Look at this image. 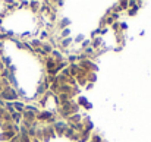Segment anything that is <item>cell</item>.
Returning <instances> with one entry per match:
<instances>
[{"label":"cell","instance_id":"5","mask_svg":"<svg viewBox=\"0 0 151 142\" xmlns=\"http://www.w3.org/2000/svg\"><path fill=\"white\" fill-rule=\"evenodd\" d=\"M69 126H68V123L65 122V120H57L54 125H53V129H54V133H56V136H63V133H65V131L68 129Z\"/></svg>","mask_w":151,"mask_h":142},{"label":"cell","instance_id":"26","mask_svg":"<svg viewBox=\"0 0 151 142\" xmlns=\"http://www.w3.org/2000/svg\"><path fill=\"white\" fill-rule=\"evenodd\" d=\"M128 28H129V25H128V22H120V32H123V34H126V31H128Z\"/></svg>","mask_w":151,"mask_h":142},{"label":"cell","instance_id":"24","mask_svg":"<svg viewBox=\"0 0 151 142\" xmlns=\"http://www.w3.org/2000/svg\"><path fill=\"white\" fill-rule=\"evenodd\" d=\"M137 13H138V10H137V9H132V7H129V9L126 10V16H131V18L137 16Z\"/></svg>","mask_w":151,"mask_h":142},{"label":"cell","instance_id":"17","mask_svg":"<svg viewBox=\"0 0 151 142\" xmlns=\"http://www.w3.org/2000/svg\"><path fill=\"white\" fill-rule=\"evenodd\" d=\"M90 138H91V133L87 132V131H82V132L79 133V136H78V142H88Z\"/></svg>","mask_w":151,"mask_h":142},{"label":"cell","instance_id":"3","mask_svg":"<svg viewBox=\"0 0 151 142\" xmlns=\"http://www.w3.org/2000/svg\"><path fill=\"white\" fill-rule=\"evenodd\" d=\"M54 114L56 111H51V110H40V113L37 114V122L40 125H47Z\"/></svg>","mask_w":151,"mask_h":142},{"label":"cell","instance_id":"19","mask_svg":"<svg viewBox=\"0 0 151 142\" xmlns=\"http://www.w3.org/2000/svg\"><path fill=\"white\" fill-rule=\"evenodd\" d=\"M109 28L111 29V32H113L114 35H116V34H119V32H120V21L114 22V24H113V25H110Z\"/></svg>","mask_w":151,"mask_h":142},{"label":"cell","instance_id":"6","mask_svg":"<svg viewBox=\"0 0 151 142\" xmlns=\"http://www.w3.org/2000/svg\"><path fill=\"white\" fill-rule=\"evenodd\" d=\"M75 101H76V104L79 105V108H84L85 111H90L91 108H93V104L88 101V98L87 97H84V95H78L76 98H75Z\"/></svg>","mask_w":151,"mask_h":142},{"label":"cell","instance_id":"7","mask_svg":"<svg viewBox=\"0 0 151 142\" xmlns=\"http://www.w3.org/2000/svg\"><path fill=\"white\" fill-rule=\"evenodd\" d=\"M63 136H65V138H68L69 141H72V142H78V136H79V133H78V132H75L72 128H68V129L65 131Z\"/></svg>","mask_w":151,"mask_h":142},{"label":"cell","instance_id":"14","mask_svg":"<svg viewBox=\"0 0 151 142\" xmlns=\"http://www.w3.org/2000/svg\"><path fill=\"white\" fill-rule=\"evenodd\" d=\"M28 43H29V46H31L32 50H38V48H41V46H43V41H40L38 38H31Z\"/></svg>","mask_w":151,"mask_h":142},{"label":"cell","instance_id":"23","mask_svg":"<svg viewBox=\"0 0 151 142\" xmlns=\"http://www.w3.org/2000/svg\"><path fill=\"white\" fill-rule=\"evenodd\" d=\"M119 6H120L122 12H126L129 9V1L128 0H122V1H119Z\"/></svg>","mask_w":151,"mask_h":142},{"label":"cell","instance_id":"18","mask_svg":"<svg viewBox=\"0 0 151 142\" xmlns=\"http://www.w3.org/2000/svg\"><path fill=\"white\" fill-rule=\"evenodd\" d=\"M88 142H106V141H104V138L101 136L100 132H93V133H91V138H90Z\"/></svg>","mask_w":151,"mask_h":142},{"label":"cell","instance_id":"25","mask_svg":"<svg viewBox=\"0 0 151 142\" xmlns=\"http://www.w3.org/2000/svg\"><path fill=\"white\" fill-rule=\"evenodd\" d=\"M84 40H85V37H84L82 34H78V35L73 38V44H79V43H82Z\"/></svg>","mask_w":151,"mask_h":142},{"label":"cell","instance_id":"32","mask_svg":"<svg viewBox=\"0 0 151 142\" xmlns=\"http://www.w3.org/2000/svg\"><path fill=\"white\" fill-rule=\"evenodd\" d=\"M3 28V19H0V29Z\"/></svg>","mask_w":151,"mask_h":142},{"label":"cell","instance_id":"30","mask_svg":"<svg viewBox=\"0 0 151 142\" xmlns=\"http://www.w3.org/2000/svg\"><path fill=\"white\" fill-rule=\"evenodd\" d=\"M93 87H94V84H90V82H88L84 88H85V90H88V91H91V90H93Z\"/></svg>","mask_w":151,"mask_h":142},{"label":"cell","instance_id":"10","mask_svg":"<svg viewBox=\"0 0 151 142\" xmlns=\"http://www.w3.org/2000/svg\"><path fill=\"white\" fill-rule=\"evenodd\" d=\"M15 135H18V133H15L13 131H7V132H0V142H9Z\"/></svg>","mask_w":151,"mask_h":142},{"label":"cell","instance_id":"16","mask_svg":"<svg viewBox=\"0 0 151 142\" xmlns=\"http://www.w3.org/2000/svg\"><path fill=\"white\" fill-rule=\"evenodd\" d=\"M10 116H12V122H13L15 125H21V123H22V113L13 111Z\"/></svg>","mask_w":151,"mask_h":142},{"label":"cell","instance_id":"31","mask_svg":"<svg viewBox=\"0 0 151 142\" xmlns=\"http://www.w3.org/2000/svg\"><path fill=\"white\" fill-rule=\"evenodd\" d=\"M3 113H4V107H1V105H0V119H1Z\"/></svg>","mask_w":151,"mask_h":142},{"label":"cell","instance_id":"2","mask_svg":"<svg viewBox=\"0 0 151 142\" xmlns=\"http://www.w3.org/2000/svg\"><path fill=\"white\" fill-rule=\"evenodd\" d=\"M0 98H1L4 103H13V101H18V100H19L16 90L12 88V87L4 88V90L1 91V94H0Z\"/></svg>","mask_w":151,"mask_h":142},{"label":"cell","instance_id":"29","mask_svg":"<svg viewBox=\"0 0 151 142\" xmlns=\"http://www.w3.org/2000/svg\"><path fill=\"white\" fill-rule=\"evenodd\" d=\"M19 141H21V136H19V133H18V135H15L9 142H19Z\"/></svg>","mask_w":151,"mask_h":142},{"label":"cell","instance_id":"27","mask_svg":"<svg viewBox=\"0 0 151 142\" xmlns=\"http://www.w3.org/2000/svg\"><path fill=\"white\" fill-rule=\"evenodd\" d=\"M90 46H91V40H84V41H82V43H81V51H82V50H85V48L87 47H90Z\"/></svg>","mask_w":151,"mask_h":142},{"label":"cell","instance_id":"13","mask_svg":"<svg viewBox=\"0 0 151 142\" xmlns=\"http://www.w3.org/2000/svg\"><path fill=\"white\" fill-rule=\"evenodd\" d=\"M13 108H15V111H18V113H24V111H25V101H21V100L13 101Z\"/></svg>","mask_w":151,"mask_h":142},{"label":"cell","instance_id":"1","mask_svg":"<svg viewBox=\"0 0 151 142\" xmlns=\"http://www.w3.org/2000/svg\"><path fill=\"white\" fill-rule=\"evenodd\" d=\"M76 113H79V105L76 104L75 100H69L68 103L60 104V107L57 108V114L62 120H66L68 117H70L72 114H76Z\"/></svg>","mask_w":151,"mask_h":142},{"label":"cell","instance_id":"22","mask_svg":"<svg viewBox=\"0 0 151 142\" xmlns=\"http://www.w3.org/2000/svg\"><path fill=\"white\" fill-rule=\"evenodd\" d=\"M87 81H88L90 84H94V82L97 81V73H96V72H88V75H87Z\"/></svg>","mask_w":151,"mask_h":142},{"label":"cell","instance_id":"4","mask_svg":"<svg viewBox=\"0 0 151 142\" xmlns=\"http://www.w3.org/2000/svg\"><path fill=\"white\" fill-rule=\"evenodd\" d=\"M79 65V67L82 69V70H85V72H97V63L96 62H93V60H90V59H85V60H82V62H79L78 63Z\"/></svg>","mask_w":151,"mask_h":142},{"label":"cell","instance_id":"12","mask_svg":"<svg viewBox=\"0 0 151 142\" xmlns=\"http://www.w3.org/2000/svg\"><path fill=\"white\" fill-rule=\"evenodd\" d=\"M40 6H41V1H29V6H28V9L31 10V13H34V15H38L40 13Z\"/></svg>","mask_w":151,"mask_h":142},{"label":"cell","instance_id":"28","mask_svg":"<svg viewBox=\"0 0 151 142\" xmlns=\"http://www.w3.org/2000/svg\"><path fill=\"white\" fill-rule=\"evenodd\" d=\"M28 6H29V1H19L18 9H28Z\"/></svg>","mask_w":151,"mask_h":142},{"label":"cell","instance_id":"9","mask_svg":"<svg viewBox=\"0 0 151 142\" xmlns=\"http://www.w3.org/2000/svg\"><path fill=\"white\" fill-rule=\"evenodd\" d=\"M91 47L94 48V50H99V48L104 47V38L103 37H96V38H93L91 40Z\"/></svg>","mask_w":151,"mask_h":142},{"label":"cell","instance_id":"21","mask_svg":"<svg viewBox=\"0 0 151 142\" xmlns=\"http://www.w3.org/2000/svg\"><path fill=\"white\" fill-rule=\"evenodd\" d=\"M59 37H60V40H62V38H68V37H70V29H69V28H65V29L59 31Z\"/></svg>","mask_w":151,"mask_h":142},{"label":"cell","instance_id":"15","mask_svg":"<svg viewBox=\"0 0 151 142\" xmlns=\"http://www.w3.org/2000/svg\"><path fill=\"white\" fill-rule=\"evenodd\" d=\"M68 67H69V72H70V76H72V78H75V76L78 75V72H79V69H81L78 63H73V65H69Z\"/></svg>","mask_w":151,"mask_h":142},{"label":"cell","instance_id":"11","mask_svg":"<svg viewBox=\"0 0 151 142\" xmlns=\"http://www.w3.org/2000/svg\"><path fill=\"white\" fill-rule=\"evenodd\" d=\"M50 56L57 62V63H60V62H65V56H63V53L59 50V48H54L53 51L50 53Z\"/></svg>","mask_w":151,"mask_h":142},{"label":"cell","instance_id":"20","mask_svg":"<svg viewBox=\"0 0 151 142\" xmlns=\"http://www.w3.org/2000/svg\"><path fill=\"white\" fill-rule=\"evenodd\" d=\"M1 65H3L4 67H9V66H12V57L4 54V56L1 57Z\"/></svg>","mask_w":151,"mask_h":142},{"label":"cell","instance_id":"8","mask_svg":"<svg viewBox=\"0 0 151 142\" xmlns=\"http://www.w3.org/2000/svg\"><path fill=\"white\" fill-rule=\"evenodd\" d=\"M82 119H84V114H81V113H76V114H72L70 117H68L65 122L68 123V126H70V125H75V123H79V122H82Z\"/></svg>","mask_w":151,"mask_h":142}]
</instances>
